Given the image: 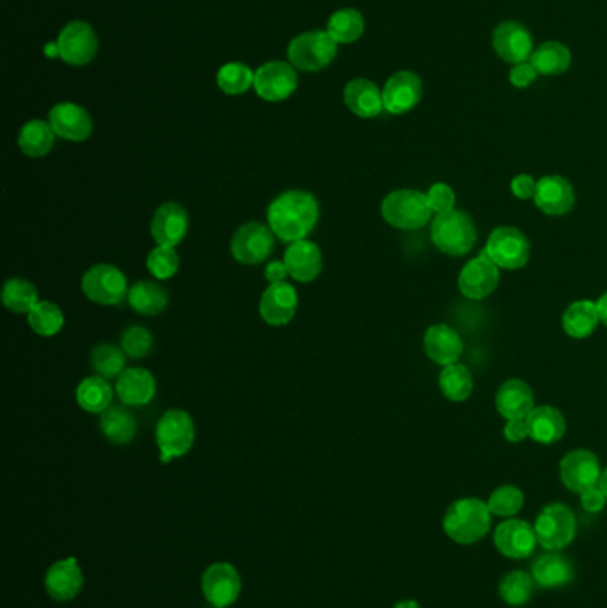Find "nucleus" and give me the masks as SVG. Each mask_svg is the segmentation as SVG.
Returning <instances> with one entry per match:
<instances>
[{
  "label": "nucleus",
  "instance_id": "obj_37",
  "mask_svg": "<svg viewBox=\"0 0 607 608\" xmlns=\"http://www.w3.org/2000/svg\"><path fill=\"white\" fill-rule=\"evenodd\" d=\"M438 386L444 393V397L453 402H463L469 399L474 390V377L469 368L462 363L447 365L438 377Z\"/></svg>",
  "mask_w": 607,
  "mask_h": 608
},
{
  "label": "nucleus",
  "instance_id": "obj_35",
  "mask_svg": "<svg viewBox=\"0 0 607 608\" xmlns=\"http://www.w3.org/2000/svg\"><path fill=\"white\" fill-rule=\"evenodd\" d=\"M77 404L93 415H102L113 406L114 390L107 379L100 376L86 377L77 386Z\"/></svg>",
  "mask_w": 607,
  "mask_h": 608
},
{
  "label": "nucleus",
  "instance_id": "obj_17",
  "mask_svg": "<svg viewBox=\"0 0 607 608\" xmlns=\"http://www.w3.org/2000/svg\"><path fill=\"white\" fill-rule=\"evenodd\" d=\"M187 230H189V214L180 203L168 201L155 210L150 232L157 246L177 248L180 242L186 239Z\"/></svg>",
  "mask_w": 607,
  "mask_h": 608
},
{
  "label": "nucleus",
  "instance_id": "obj_52",
  "mask_svg": "<svg viewBox=\"0 0 607 608\" xmlns=\"http://www.w3.org/2000/svg\"><path fill=\"white\" fill-rule=\"evenodd\" d=\"M266 280H268L269 285H273V283H284L287 280V276H289V271H287V267H285L284 260L280 262V260H273V262H269L266 265Z\"/></svg>",
  "mask_w": 607,
  "mask_h": 608
},
{
  "label": "nucleus",
  "instance_id": "obj_2",
  "mask_svg": "<svg viewBox=\"0 0 607 608\" xmlns=\"http://www.w3.org/2000/svg\"><path fill=\"white\" fill-rule=\"evenodd\" d=\"M442 525L454 543H478L490 532L492 512L479 498H462L449 505Z\"/></svg>",
  "mask_w": 607,
  "mask_h": 608
},
{
  "label": "nucleus",
  "instance_id": "obj_46",
  "mask_svg": "<svg viewBox=\"0 0 607 608\" xmlns=\"http://www.w3.org/2000/svg\"><path fill=\"white\" fill-rule=\"evenodd\" d=\"M122 349L130 358H145L154 347V336L143 326H130L122 333Z\"/></svg>",
  "mask_w": 607,
  "mask_h": 608
},
{
  "label": "nucleus",
  "instance_id": "obj_18",
  "mask_svg": "<svg viewBox=\"0 0 607 608\" xmlns=\"http://www.w3.org/2000/svg\"><path fill=\"white\" fill-rule=\"evenodd\" d=\"M495 548L508 559H526L535 552L536 539L535 527H531L527 521L511 520L502 521L494 532Z\"/></svg>",
  "mask_w": 607,
  "mask_h": 608
},
{
  "label": "nucleus",
  "instance_id": "obj_53",
  "mask_svg": "<svg viewBox=\"0 0 607 608\" xmlns=\"http://www.w3.org/2000/svg\"><path fill=\"white\" fill-rule=\"evenodd\" d=\"M597 310H599L600 322L607 326V292L597 301Z\"/></svg>",
  "mask_w": 607,
  "mask_h": 608
},
{
  "label": "nucleus",
  "instance_id": "obj_54",
  "mask_svg": "<svg viewBox=\"0 0 607 608\" xmlns=\"http://www.w3.org/2000/svg\"><path fill=\"white\" fill-rule=\"evenodd\" d=\"M394 608H421V607H419V603H417V601H415V600H403V601H397L396 605H394Z\"/></svg>",
  "mask_w": 607,
  "mask_h": 608
},
{
  "label": "nucleus",
  "instance_id": "obj_25",
  "mask_svg": "<svg viewBox=\"0 0 607 608\" xmlns=\"http://www.w3.org/2000/svg\"><path fill=\"white\" fill-rule=\"evenodd\" d=\"M116 395L123 406L139 408L154 400L157 383L150 370L141 367L125 368L122 376L116 379Z\"/></svg>",
  "mask_w": 607,
  "mask_h": 608
},
{
  "label": "nucleus",
  "instance_id": "obj_50",
  "mask_svg": "<svg viewBox=\"0 0 607 608\" xmlns=\"http://www.w3.org/2000/svg\"><path fill=\"white\" fill-rule=\"evenodd\" d=\"M504 438L511 443H520V441L529 438V427H527L526 418H513L508 420L504 425Z\"/></svg>",
  "mask_w": 607,
  "mask_h": 608
},
{
  "label": "nucleus",
  "instance_id": "obj_34",
  "mask_svg": "<svg viewBox=\"0 0 607 608\" xmlns=\"http://www.w3.org/2000/svg\"><path fill=\"white\" fill-rule=\"evenodd\" d=\"M563 329L572 338H588L599 326L600 317L597 303L583 299L570 304L563 313Z\"/></svg>",
  "mask_w": 607,
  "mask_h": 608
},
{
  "label": "nucleus",
  "instance_id": "obj_15",
  "mask_svg": "<svg viewBox=\"0 0 607 608\" xmlns=\"http://www.w3.org/2000/svg\"><path fill=\"white\" fill-rule=\"evenodd\" d=\"M257 95L266 102H282L298 88V75L291 64L284 61H271L262 64L253 80Z\"/></svg>",
  "mask_w": 607,
  "mask_h": 608
},
{
  "label": "nucleus",
  "instance_id": "obj_12",
  "mask_svg": "<svg viewBox=\"0 0 607 608\" xmlns=\"http://www.w3.org/2000/svg\"><path fill=\"white\" fill-rule=\"evenodd\" d=\"M243 589L241 575L230 562H216L205 569L202 591L212 607L227 608L234 605Z\"/></svg>",
  "mask_w": 607,
  "mask_h": 608
},
{
  "label": "nucleus",
  "instance_id": "obj_9",
  "mask_svg": "<svg viewBox=\"0 0 607 608\" xmlns=\"http://www.w3.org/2000/svg\"><path fill=\"white\" fill-rule=\"evenodd\" d=\"M485 255L499 269H522L529 262L531 244L526 235L513 226H499L490 233L486 242Z\"/></svg>",
  "mask_w": 607,
  "mask_h": 608
},
{
  "label": "nucleus",
  "instance_id": "obj_23",
  "mask_svg": "<svg viewBox=\"0 0 607 608\" xmlns=\"http://www.w3.org/2000/svg\"><path fill=\"white\" fill-rule=\"evenodd\" d=\"M45 591L52 600L72 601L79 596L84 585V575H82L79 560L75 557L57 560L45 575Z\"/></svg>",
  "mask_w": 607,
  "mask_h": 608
},
{
  "label": "nucleus",
  "instance_id": "obj_39",
  "mask_svg": "<svg viewBox=\"0 0 607 608\" xmlns=\"http://www.w3.org/2000/svg\"><path fill=\"white\" fill-rule=\"evenodd\" d=\"M2 303L15 313H29L40 303L38 288L31 281L22 278H11L2 288Z\"/></svg>",
  "mask_w": 607,
  "mask_h": 608
},
{
  "label": "nucleus",
  "instance_id": "obj_33",
  "mask_svg": "<svg viewBox=\"0 0 607 608\" xmlns=\"http://www.w3.org/2000/svg\"><path fill=\"white\" fill-rule=\"evenodd\" d=\"M54 143H56V132L50 127L49 121H27L18 136L20 150L31 159H40L49 155Z\"/></svg>",
  "mask_w": 607,
  "mask_h": 608
},
{
  "label": "nucleus",
  "instance_id": "obj_30",
  "mask_svg": "<svg viewBox=\"0 0 607 608\" xmlns=\"http://www.w3.org/2000/svg\"><path fill=\"white\" fill-rule=\"evenodd\" d=\"M529 438L542 445H552L561 440L567 431L565 416L552 406H538L526 416Z\"/></svg>",
  "mask_w": 607,
  "mask_h": 608
},
{
  "label": "nucleus",
  "instance_id": "obj_45",
  "mask_svg": "<svg viewBox=\"0 0 607 608\" xmlns=\"http://www.w3.org/2000/svg\"><path fill=\"white\" fill-rule=\"evenodd\" d=\"M146 267L150 274L157 280H170L173 278L180 267V256L175 248L168 246H157L148 253Z\"/></svg>",
  "mask_w": 607,
  "mask_h": 608
},
{
  "label": "nucleus",
  "instance_id": "obj_43",
  "mask_svg": "<svg viewBox=\"0 0 607 608\" xmlns=\"http://www.w3.org/2000/svg\"><path fill=\"white\" fill-rule=\"evenodd\" d=\"M218 86L227 95H243L253 86L255 73L243 63L223 64L218 72Z\"/></svg>",
  "mask_w": 607,
  "mask_h": 608
},
{
  "label": "nucleus",
  "instance_id": "obj_7",
  "mask_svg": "<svg viewBox=\"0 0 607 608\" xmlns=\"http://www.w3.org/2000/svg\"><path fill=\"white\" fill-rule=\"evenodd\" d=\"M538 544L547 552H559L572 543L577 534V520L570 507L551 504L543 507L535 521Z\"/></svg>",
  "mask_w": 607,
  "mask_h": 608
},
{
  "label": "nucleus",
  "instance_id": "obj_10",
  "mask_svg": "<svg viewBox=\"0 0 607 608\" xmlns=\"http://www.w3.org/2000/svg\"><path fill=\"white\" fill-rule=\"evenodd\" d=\"M275 249V233L266 224L246 223L237 228L230 240V251L239 264L259 265L266 262Z\"/></svg>",
  "mask_w": 607,
  "mask_h": 608
},
{
  "label": "nucleus",
  "instance_id": "obj_24",
  "mask_svg": "<svg viewBox=\"0 0 607 608\" xmlns=\"http://www.w3.org/2000/svg\"><path fill=\"white\" fill-rule=\"evenodd\" d=\"M284 264L291 278L300 283H310L323 272V253L316 242L298 240L285 249Z\"/></svg>",
  "mask_w": 607,
  "mask_h": 608
},
{
  "label": "nucleus",
  "instance_id": "obj_29",
  "mask_svg": "<svg viewBox=\"0 0 607 608\" xmlns=\"http://www.w3.org/2000/svg\"><path fill=\"white\" fill-rule=\"evenodd\" d=\"M531 575L543 589H559L574 580L572 562L558 552H547L535 560Z\"/></svg>",
  "mask_w": 607,
  "mask_h": 608
},
{
  "label": "nucleus",
  "instance_id": "obj_6",
  "mask_svg": "<svg viewBox=\"0 0 607 608\" xmlns=\"http://www.w3.org/2000/svg\"><path fill=\"white\" fill-rule=\"evenodd\" d=\"M337 41L328 31L303 32L289 45L292 66L303 72H321L337 56Z\"/></svg>",
  "mask_w": 607,
  "mask_h": 608
},
{
  "label": "nucleus",
  "instance_id": "obj_49",
  "mask_svg": "<svg viewBox=\"0 0 607 608\" xmlns=\"http://www.w3.org/2000/svg\"><path fill=\"white\" fill-rule=\"evenodd\" d=\"M536 185L538 182L533 176L517 175L511 180V192L518 200H531L535 198Z\"/></svg>",
  "mask_w": 607,
  "mask_h": 608
},
{
  "label": "nucleus",
  "instance_id": "obj_38",
  "mask_svg": "<svg viewBox=\"0 0 607 608\" xmlns=\"http://www.w3.org/2000/svg\"><path fill=\"white\" fill-rule=\"evenodd\" d=\"M365 20L364 16L357 9H339L333 13L332 18L328 20V29L333 40L342 45H349L360 40V36L364 34Z\"/></svg>",
  "mask_w": 607,
  "mask_h": 608
},
{
  "label": "nucleus",
  "instance_id": "obj_41",
  "mask_svg": "<svg viewBox=\"0 0 607 608\" xmlns=\"http://www.w3.org/2000/svg\"><path fill=\"white\" fill-rule=\"evenodd\" d=\"M127 363V354L122 347H116L113 344L97 345L91 351V367L95 370V374L104 379H118L122 376Z\"/></svg>",
  "mask_w": 607,
  "mask_h": 608
},
{
  "label": "nucleus",
  "instance_id": "obj_11",
  "mask_svg": "<svg viewBox=\"0 0 607 608\" xmlns=\"http://www.w3.org/2000/svg\"><path fill=\"white\" fill-rule=\"evenodd\" d=\"M492 47L495 54L506 63L520 64L531 61L535 52V40L526 25L508 20L497 25L492 34Z\"/></svg>",
  "mask_w": 607,
  "mask_h": 608
},
{
  "label": "nucleus",
  "instance_id": "obj_55",
  "mask_svg": "<svg viewBox=\"0 0 607 608\" xmlns=\"http://www.w3.org/2000/svg\"><path fill=\"white\" fill-rule=\"evenodd\" d=\"M599 488L602 489V493H604L607 498V468L602 472V475H600Z\"/></svg>",
  "mask_w": 607,
  "mask_h": 608
},
{
  "label": "nucleus",
  "instance_id": "obj_14",
  "mask_svg": "<svg viewBox=\"0 0 607 608\" xmlns=\"http://www.w3.org/2000/svg\"><path fill=\"white\" fill-rule=\"evenodd\" d=\"M56 48L57 54L65 63L84 66L97 56V34L86 22H70L59 34Z\"/></svg>",
  "mask_w": 607,
  "mask_h": 608
},
{
  "label": "nucleus",
  "instance_id": "obj_27",
  "mask_svg": "<svg viewBox=\"0 0 607 608\" xmlns=\"http://www.w3.org/2000/svg\"><path fill=\"white\" fill-rule=\"evenodd\" d=\"M344 104L358 118L371 120L380 116L383 107V91L367 79L349 80L344 89Z\"/></svg>",
  "mask_w": 607,
  "mask_h": 608
},
{
  "label": "nucleus",
  "instance_id": "obj_36",
  "mask_svg": "<svg viewBox=\"0 0 607 608\" xmlns=\"http://www.w3.org/2000/svg\"><path fill=\"white\" fill-rule=\"evenodd\" d=\"M531 64L535 66L538 75L543 77H556L563 75L572 64V54L568 47L559 41H545L535 48L531 56Z\"/></svg>",
  "mask_w": 607,
  "mask_h": 608
},
{
  "label": "nucleus",
  "instance_id": "obj_44",
  "mask_svg": "<svg viewBox=\"0 0 607 608\" xmlns=\"http://www.w3.org/2000/svg\"><path fill=\"white\" fill-rule=\"evenodd\" d=\"M486 505L492 512V516L511 518L524 507V493L517 486L506 484V486L495 489L494 493L488 498Z\"/></svg>",
  "mask_w": 607,
  "mask_h": 608
},
{
  "label": "nucleus",
  "instance_id": "obj_20",
  "mask_svg": "<svg viewBox=\"0 0 607 608\" xmlns=\"http://www.w3.org/2000/svg\"><path fill=\"white\" fill-rule=\"evenodd\" d=\"M422 98V80L417 73L397 72L383 88V107L390 114H406L415 109Z\"/></svg>",
  "mask_w": 607,
  "mask_h": 608
},
{
  "label": "nucleus",
  "instance_id": "obj_5",
  "mask_svg": "<svg viewBox=\"0 0 607 608\" xmlns=\"http://www.w3.org/2000/svg\"><path fill=\"white\" fill-rule=\"evenodd\" d=\"M381 216L399 230H419L429 223L433 210L424 192L397 189L381 201Z\"/></svg>",
  "mask_w": 607,
  "mask_h": 608
},
{
  "label": "nucleus",
  "instance_id": "obj_4",
  "mask_svg": "<svg viewBox=\"0 0 607 608\" xmlns=\"http://www.w3.org/2000/svg\"><path fill=\"white\" fill-rule=\"evenodd\" d=\"M196 429L191 415L184 409H170L155 425V441L162 463H170L189 454L195 445Z\"/></svg>",
  "mask_w": 607,
  "mask_h": 608
},
{
  "label": "nucleus",
  "instance_id": "obj_3",
  "mask_svg": "<svg viewBox=\"0 0 607 608\" xmlns=\"http://www.w3.org/2000/svg\"><path fill=\"white\" fill-rule=\"evenodd\" d=\"M431 240L435 248L449 256L467 255L476 246L478 230L469 214L451 210L438 214L431 223Z\"/></svg>",
  "mask_w": 607,
  "mask_h": 608
},
{
  "label": "nucleus",
  "instance_id": "obj_42",
  "mask_svg": "<svg viewBox=\"0 0 607 608\" xmlns=\"http://www.w3.org/2000/svg\"><path fill=\"white\" fill-rule=\"evenodd\" d=\"M535 578L524 571H511L499 584V596L511 607H522L533 598Z\"/></svg>",
  "mask_w": 607,
  "mask_h": 608
},
{
  "label": "nucleus",
  "instance_id": "obj_28",
  "mask_svg": "<svg viewBox=\"0 0 607 608\" xmlns=\"http://www.w3.org/2000/svg\"><path fill=\"white\" fill-rule=\"evenodd\" d=\"M495 406L506 420L526 418L535 409V393L524 381L510 379L497 390Z\"/></svg>",
  "mask_w": 607,
  "mask_h": 608
},
{
  "label": "nucleus",
  "instance_id": "obj_47",
  "mask_svg": "<svg viewBox=\"0 0 607 608\" xmlns=\"http://www.w3.org/2000/svg\"><path fill=\"white\" fill-rule=\"evenodd\" d=\"M426 196H428L429 207L433 212H437V216L454 210L456 194H454L453 187H449L447 184L431 185Z\"/></svg>",
  "mask_w": 607,
  "mask_h": 608
},
{
  "label": "nucleus",
  "instance_id": "obj_51",
  "mask_svg": "<svg viewBox=\"0 0 607 608\" xmlns=\"http://www.w3.org/2000/svg\"><path fill=\"white\" fill-rule=\"evenodd\" d=\"M606 502V495L602 493V489L599 486L588 489V491H584L583 495H581V504H583L584 509L588 512H593V514L602 511L606 507Z\"/></svg>",
  "mask_w": 607,
  "mask_h": 608
},
{
  "label": "nucleus",
  "instance_id": "obj_16",
  "mask_svg": "<svg viewBox=\"0 0 607 608\" xmlns=\"http://www.w3.org/2000/svg\"><path fill=\"white\" fill-rule=\"evenodd\" d=\"M300 297L291 283H273L260 297L259 312L262 320L269 326H285L298 312Z\"/></svg>",
  "mask_w": 607,
  "mask_h": 608
},
{
  "label": "nucleus",
  "instance_id": "obj_40",
  "mask_svg": "<svg viewBox=\"0 0 607 608\" xmlns=\"http://www.w3.org/2000/svg\"><path fill=\"white\" fill-rule=\"evenodd\" d=\"M27 324L38 336H56L65 326V315L52 301H40L27 313Z\"/></svg>",
  "mask_w": 607,
  "mask_h": 608
},
{
  "label": "nucleus",
  "instance_id": "obj_1",
  "mask_svg": "<svg viewBox=\"0 0 607 608\" xmlns=\"http://www.w3.org/2000/svg\"><path fill=\"white\" fill-rule=\"evenodd\" d=\"M268 226L282 242L307 239L319 221V203L307 191H285L269 203L266 212Z\"/></svg>",
  "mask_w": 607,
  "mask_h": 608
},
{
  "label": "nucleus",
  "instance_id": "obj_32",
  "mask_svg": "<svg viewBox=\"0 0 607 608\" xmlns=\"http://www.w3.org/2000/svg\"><path fill=\"white\" fill-rule=\"evenodd\" d=\"M129 306L134 312L146 317H154L166 310L170 303L168 292L154 281H138L134 283L127 296Z\"/></svg>",
  "mask_w": 607,
  "mask_h": 608
},
{
  "label": "nucleus",
  "instance_id": "obj_13",
  "mask_svg": "<svg viewBox=\"0 0 607 608\" xmlns=\"http://www.w3.org/2000/svg\"><path fill=\"white\" fill-rule=\"evenodd\" d=\"M600 470L599 457L590 450H572L559 463V477L572 493L583 495L584 491L599 486Z\"/></svg>",
  "mask_w": 607,
  "mask_h": 608
},
{
  "label": "nucleus",
  "instance_id": "obj_22",
  "mask_svg": "<svg viewBox=\"0 0 607 608\" xmlns=\"http://www.w3.org/2000/svg\"><path fill=\"white\" fill-rule=\"evenodd\" d=\"M533 200L547 216H567L575 205L574 187L563 176H543L538 180Z\"/></svg>",
  "mask_w": 607,
  "mask_h": 608
},
{
  "label": "nucleus",
  "instance_id": "obj_26",
  "mask_svg": "<svg viewBox=\"0 0 607 608\" xmlns=\"http://www.w3.org/2000/svg\"><path fill=\"white\" fill-rule=\"evenodd\" d=\"M424 351L437 365H453L463 354V340L446 324L431 326L424 335Z\"/></svg>",
  "mask_w": 607,
  "mask_h": 608
},
{
  "label": "nucleus",
  "instance_id": "obj_19",
  "mask_svg": "<svg viewBox=\"0 0 607 608\" xmlns=\"http://www.w3.org/2000/svg\"><path fill=\"white\" fill-rule=\"evenodd\" d=\"M499 285V267L485 255L470 260L469 264L463 267L458 278V287L463 296L479 301L485 299L494 292Z\"/></svg>",
  "mask_w": 607,
  "mask_h": 608
},
{
  "label": "nucleus",
  "instance_id": "obj_48",
  "mask_svg": "<svg viewBox=\"0 0 607 608\" xmlns=\"http://www.w3.org/2000/svg\"><path fill=\"white\" fill-rule=\"evenodd\" d=\"M536 77H538V72H536L535 66L531 64V61L515 64V66L511 68L510 82L515 88H529V86L535 82Z\"/></svg>",
  "mask_w": 607,
  "mask_h": 608
},
{
  "label": "nucleus",
  "instance_id": "obj_21",
  "mask_svg": "<svg viewBox=\"0 0 607 608\" xmlns=\"http://www.w3.org/2000/svg\"><path fill=\"white\" fill-rule=\"evenodd\" d=\"M50 127L54 128L57 137H63L66 141L81 143L90 139L93 134V120L90 112L81 105L72 102H63L50 109Z\"/></svg>",
  "mask_w": 607,
  "mask_h": 608
},
{
  "label": "nucleus",
  "instance_id": "obj_8",
  "mask_svg": "<svg viewBox=\"0 0 607 608\" xmlns=\"http://www.w3.org/2000/svg\"><path fill=\"white\" fill-rule=\"evenodd\" d=\"M82 292L93 303L118 306L129 296V283L118 267L111 264L93 265L82 276Z\"/></svg>",
  "mask_w": 607,
  "mask_h": 608
},
{
  "label": "nucleus",
  "instance_id": "obj_31",
  "mask_svg": "<svg viewBox=\"0 0 607 608\" xmlns=\"http://www.w3.org/2000/svg\"><path fill=\"white\" fill-rule=\"evenodd\" d=\"M100 431L113 445H129L136 438V418L125 406H111L100 415Z\"/></svg>",
  "mask_w": 607,
  "mask_h": 608
}]
</instances>
